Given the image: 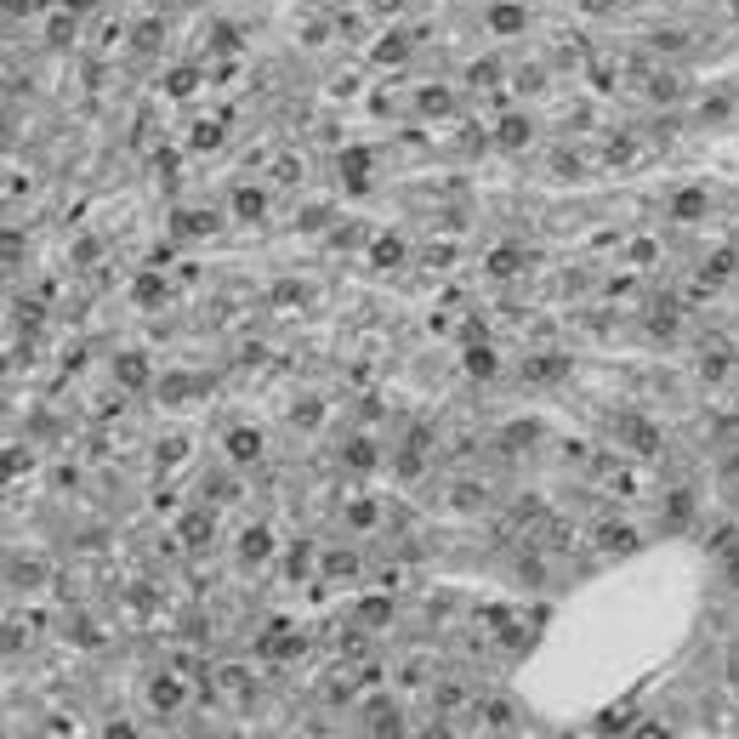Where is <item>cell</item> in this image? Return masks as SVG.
<instances>
[{"label": "cell", "mask_w": 739, "mask_h": 739, "mask_svg": "<svg viewBox=\"0 0 739 739\" xmlns=\"http://www.w3.org/2000/svg\"><path fill=\"white\" fill-rule=\"evenodd\" d=\"M717 575H722V586H728V592H739V546L717 558Z\"/></svg>", "instance_id": "obj_39"}, {"label": "cell", "mask_w": 739, "mask_h": 739, "mask_svg": "<svg viewBox=\"0 0 739 739\" xmlns=\"http://www.w3.org/2000/svg\"><path fill=\"white\" fill-rule=\"evenodd\" d=\"M154 461H160L165 472H171V467H182V461H188V433H171L165 444H154Z\"/></svg>", "instance_id": "obj_28"}, {"label": "cell", "mask_w": 739, "mask_h": 739, "mask_svg": "<svg viewBox=\"0 0 739 739\" xmlns=\"http://www.w3.org/2000/svg\"><path fill=\"white\" fill-rule=\"evenodd\" d=\"M631 739H671V728H666V722H637V728H631Z\"/></svg>", "instance_id": "obj_45"}, {"label": "cell", "mask_w": 739, "mask_h": 739, "mask_svg": "<svg viewBox=\"0 0 739 739\" xmlns=\"http://www.w3.org/2000/svg\"><path fill=\"white\" fill-rule=\"evenodd\" d=\"M63 6H69V12H97L103 0H63Z\"/></svg>", "instance_id": "obj_50"}, {"label": "cell", "mask_w": 739, "mask_h": 739, "mask_svg": "<svg viewBox=\"0 0 739 739\" xmlns=\"http://www.w3.org/2000/svg\"><path fill=\"white\" fill-rule=\"evenodd\" d=\"M222 450H228L234 467H256V461H262V433H256V427H234V433L222 438Z\"/></svg>", "instance_id": "obj_12"}, {"label": "cell", "mask_w": 739, "mask_h": 739, "mask_svg": "<svg viewBox=\"0 0 739 739\" xmlns=\"http://www.w3.org/2000/svg\"><path fill=\"white\" fill-rule=\"evenodd\" d=\"M734 245H739V228H734Z\"/></svg>", "instance_id": "obj_54"}, {"label": "cell", "mask_w": 739, "mask_h": 739, "mask_svg": "<svg viewBox=\"0 0 739 739\" xmlns=\"http://www.w3.org/2000/svg\"><path fill=\"white\" fill-rule=\"evenodd\" d=\"M410 739H450V728H444V722H433V734H410Z\"/></svg>", "instance_id": "obj_52"}, {"label": "cell", "mask_w": 739, "mask_h": 739, "mask_svg": "<svg viewBox=\"0 0 739 739\" xmlns=\"http://www.w3.org/2000/svg\"><path fill=\"white\" fill-rule=\"evenodd\" d=\"M694 370H700V381H711V387H717V381H728L734 370H739V359H734V353L722 347V342H711V347H700Z\"/></svg>", "instance_id": "obj_10"}, {"label": "cell", "mask_w": 739, "mask_h": 739, "mask_svg": "<svg viewBox=\"0 0 739 739\" xmlns=\"http://www.w3.org/2000/svg\"><path fill=\"white\" fill-rule=\"evenodd\" d=\"M342 518H347V529H376V523H381V501L376 495H353L342 506Z\"/></svg>", "instance_id": "obj_20"}, {"label": "cell", "mask_w": 739, "mask_h": 739, "mask_svg": "<svg viewBox=\"0 0 739 739\" xmlns=\"http://www.w3.org/2000/svg\"><path fill=\"white\" fill-rule=\"evenodd\" d=\"M677 86H683V80H677V74H666V69H649V74H637V91H643L649 103H666V109H671L677 97H683Z\"/></svg>", "instance_id": "obj_14"}, {"label": "cell", "mask_w": 739, "mask_h": 739, "mask_svg": "<svg viewBox=\"0 0 739 739\" xmlns=\"http://www.w3.org/2000/svg\"><path fill=\"white\" fill-rule=\"evenodd\" d=\"M677 325H683V307L677 302H654L649 307V330L654 336H677Z\"/></svg>", "instance_id": "obj_27"}, {"label": "cell", "mask_w": 739, "mask_h": 739, "mask_svg": "<svg viewBox=\"0 0 739 739\" xmlns=\"http://www.w3.org/2000/svg\"><path fill=\"white\" fill-rule=\"evenodd\" d=\"M404 57H410V35H381L376 63H404Z\"/></svg>", "instance_id": "obj_31"}, {"label": "cell", "mask_w": 739, "mask_h": 739, "mask_svg": "<svg viewBox=\"0 0 739 739\" xmlns=\"http://www.w3.org/2000/svg\"><path fill=\"white\" fill-rule=\"evenodd\" d=\"M211 683H222L228 694H245V688H251V671H245V666H222V671H211Z\"/></svg>", "instance_id": "obj_34"}, {"label": "cell", "mask_w": 739, "mask_h": 739, "mask_svg": "<svg viewBox=\"0 0 739 739\" xmlns=\"http://www.w3.org/2000/svg\"><path fill=\"white\" fill-rule=\"evenodd\" d=\"M734 381H739V370H734Z\"/></svg>", "instance_id": "obj_55"}, {"label": "cell", "mask_w": 739, "mask_h": 739, "mask_svg": "<svg viewBox=\"0 0 739 739\" xmlns=\"http://www.w3.org/2000/svg\"><path fill=\"white\" fill-rule=\"evenodd\" d=\"M541 80H546V69H541V63H529V69H518V74H512V86H518V91H535Z\"/></svg>", "instance_id": "obj_44"}, {"label": "cell", "mask_w": 739, "mask_h": 739, "mask_svg": "<svg viewBox=\"0 0 739 739\" xmlns=\"http://www.w3.org/2000/svg\"><path fill=\"white\" fill-rule=\"evenodd\" d=\"M728 12H734V18H739V0H728Z\"/></svg>", "instance_id": "obj_53"}, {"label": "cell", "mask_w": 739, "mask_h": 739, "mask_svg": "<svg viewBox=\"0 0 739 739\" xmlns=\"http://www.w3.org/2000/svg\"><path fill=\"white\" fill-rule=\"evenodd\" d=\"M171 228H177V239H211L217 234V211H177Z\"/></svg>", "instance_id": "obj_17"}, {"label": "cell", "mask_w": 739, "mask_h": 739, "mask_svg": "<svg viewBox=\"0 0 739 739\" xmlns=\"http://www.w3.org/2000/svg\"><path fill=\"white\" fill-rule=\"evenodd\" d=\"M671 222H700L705 211H711V194H705V182H688V188H677L671 194Z\"/></svg>", "instance_id": "obj_8"}, {"label": "cell", "mask_w": 739, "mask_h": 739, "mask_svg": "<svg viewBox=\"0 0 739 739\" xmlns=\"http://www.w3.org/2000/svg\"><path fill=\"white\" fill-rule=\"evenodd\" d=\"M694 518H700V501H694V489H688V484H677V489L660 495V535H683Z\"/></svg>", "instance_id": "obj_1"}, {"label": "cell", "mask_w": 739, "mask_h": 739, "mask_svg": "<svg viewBox=\"0 0 739 739\" xmlns=\"http://www.w3.org/2000/svg\"><path fill=\"white\" fill-rule=\"evenodd\" d=\"M592 546L597 552H603V558H631V552H637L643 546V535L637 529H631V523H597V529H592Z\"/></svg>", "instance_id": "obj_3"}, {"label": "cell", "mask_w": 739, "mask_h": 739, "mask_svg": "<svg viewBox=\"0 0 739 739\" xmlns=\"http://www.w3.org/2000/svg\"><path fill=\"white\" fill-rule=\"evenodd\" d=\"M580 12H592V18H603V12H614V0H580Z\"/></svg>", "instance_id": "obj_49"}, {"label": "cell", "mask_w": 739, "mask_h": 739, "mask_svg": "<svg viewBox=\"0 0 739 739\" xmlns=\"http://www.w3.org/2000/svg\"><path fill=\"white\" fill-rule=\"evenodd\" d=\"M523 262H529V256H523L518 245H501V251H489V273H495V279H518Z\"/></svg>", "instance_id": "obj_25"}, {"label": "cell", "mask_w": 739, "mask_h": 739, "mask_svg": "<svg viewBox=\"0 0 739 739\" xmlns=\"http://www.w3.org/2000/svg\"><path fill=\"white\" fill-rule=\"evenodd\" d=\"M370 256H376V268H398V262H404V239H376V245H370Z\"/></svg>", "instance_id": "obj_32"}, {"label": "cell", "mask_w": 739, "mask_h": 739, "mask_svg": "<svg viewBox=\"0 0 739 739\" xmlns=\"http://www.w3.org/2000/svg\"><path fill=\"white\" fill-rule=\"evenodd\" d=\"M427 444H433V433H427V427H415V433L404 438V444H398V450H393V472H398V478H421V472H427Z\"/></svg>", "instance_id": "obj_4"}, {"label": "cell", "mask_w": 739, "mask_h": 739, "mask_svg": "<svg viewBox=\"0 0 739 739\" xmlns=\"http://www.w3.org/2000/svg\"><path fill=\"white\" fill-rule=\"evenodd\" d=\"M273 182H285V188H296V182H302V160H290V154H285V160L273 165Z\"/></svg>", "instance_id": "obj_42"}, {"label": "cell", "mask_w": 739, "mask_h": 739, "mask_svg": "<svg viewBox=\"0 0 739 739\" xmlns=\"http://www.w3.org/2000/svg\"><path fill=\"white\" fill-rule=\"evenodd\" d=\"M114 381H120V387H126V393H143L148 387V381H154V370H148V359H143V353H114Z\"/></svg>", "instance_id": "obj_11"}, {"label": "cell", "mask_w": 739, "mask_h": 739, "mask_svg": "<svg viewBox=\"0 0 739 739\" xmlns=\"http://www.w3.org/2000/svg\"><path fill=\"white\" fill-rule=\"evenodd\" d=\"M728 688L739 694V649H734V660H728Z\"/></svg>", "instance_id": "obj_51"}, {"label": "cell", "mask_w": 739, "mask_h": 739, "mask_svg": "<svg viewBox=\"0 0 739 739\" xmlns=\"http://www.w3.org/2000/svg\"><path fill=\"white\" fill-rule=\"evenodd\" d=\"M74 35H80V12H52V23H46V40H52V46H69Z\"/></svg>", "instance_id": "obj_26"}, {"label": "cell", "mask_w": 739, "mask_h": 739, "mask_svg": "<svg viewBox=\"0 0 739 739\" xmlns=\"http://www.w3.org/2000/svg\"><path fill=\"white\" fill-rule=\"evenodd\" d=\"M290 415H296V421H302V427H319V398H302V404H296V410H290Z\"/></svg>", "instance_id": "obj_47"}, {"label": "cell", "mask_w": 739, "mask_h": 739, "mask_svg": "<svg viewBox=\"0 0 739 739\" xmlns=\"http://www.w3.org/2000/svg\"><path fill=\"white\" fill-rule=\"evenodd\" d=\"M478 717L489 722V728H512V705H506V700H484Z\"/></svg>", "instance_id": "obj_36"}, {"label": "cell", "mask_w": 739, "mask_h": 739, "mask_svg": "<svg viewBox=\"0 0 739 739\" xmlns=\"http://www.w3.org/2000/svg\"><path fill=\"white\" fill-rule=\"evenodd\" d=\"M563 376H569V353H529L523 359V381L529 387H558Z\"/></svg>", "instance_id": "obj_6"}, {"label": "cell", "mask_w": 739, "mask_h": 739, "mask_svg": "<svg viewBox=\"0 0 739 739\" xmlns=\"http://www.w3.org/2000/svg\"><path fill=\"white\" fill-rule=\"evenodd\" d=\"M734 262H739V245H722V251H711V256L700 262V285H705V290L728 285V279H734Z\"/></svg>", "instance_id": "obj_13"}, {"label": "cell", "mask_w": 739, "mask_h": 739, "mask_svg": "<svg viewBox=\"0 0 739 739\" xmlns=\"http://www.w3.org/2000/svg\"><path fill=\"white\" fill-rule=\"evenodd\" d=\"M143 700H148V711L177 717L182 705H188V683H182L177 671H154V677H148V688H143Z\"/></svg>", "instance_id": "obj_2"}, {"label": "cell", "mask_w": 739, "mask_h": 739, "mask_svg": "<svg viewBox=\"0 0 739 739\" xmlns=\"http://www.w3.org/2000/svg\"><path fill=\"white\" fill-rule=\"evenodd\" d=\"M614 438H620L631 455H660V427H649L643 415H626V421L614 427Z\"/></svg>", "instance_id": "obj_7"}, {"label": "cell", "mask_w": 739, "mask_h": 739, "mask_svg": "<svg viewBox=\"0 0 739 739\" xmlns=\"http://www.w3.org/2000/svg\"><path fill=\"white\" fill-rule=\"evenodd\" d=\"M319 569H325L330 580H353V575H359V569H364V558H359V552H353V546H330L325 558H319Z\"/></svg>", "instance_id": "obj_19"}, {"label": "cell", "mask_w": 739, "mask_h": 739, "mask_svg": "<svg viewBox=\"0 0 739 739\" xmlns=\"http://www.w3.org/2000/svg\"><path fill=\"white\" fill-rule=\"evenodd\" d=\"M217 143H222L217 126H194V148H217Z\"/></svg>", "instance_id": "obj_48"}, {"label": "cell", "mask_w": 739, "mask_h": 739, "mask_svg": "<svg viewBox=\"0 0 739 739\" xmlns=\"http://www.w3.org/2000/svg\"><path fill=\"white\" fill-rule=\"evenodd\" d=\"M376 461H381V450H376V438L353 433V438L342 444V467H347V472H376Z\"/></svg>", "instance_id": "obj_15"}, {"label": "cell", "mask_w": 739, "mask_h": 739, "mask_svg": "<svg viewBox=\"0 0 739 739\" xmlns=\"http://www.w3.org/2000/svg\"><path fill=\"white\" fill-rule=\"evenodd\" d=\"M199 393V381H188V376H171V381H160V404L171 410V404H182V398H194Z\"/></svg>", "instance_id": "obj_30"}, {"label": "cell", "mask_w": 739, "mask_h": 739, "mask_svg": "<svg viewBox=\"0 0 739 739\" xmlns=\"http://www.w3.org/2000/svg\"><path fill=\"white\" fill-rule=\"evenodd\" d=\"M165 86H171V97H188V91L199 86V74H194V69H177V74H171V80H165Z\"/></svg>", "instance_id": "obj_43"}, {"label": "cell", "mask_w": 739, "mask_h": 739, "mask_svg": "<svg viewBox=\"0 0 739 739\" xmlns=\"http://www.w3.org/2000/svg\"><path fill=\"white\" fill-rule=\"evenodd\" d=\"M228 211H234V222H262V217H268V194H262V188H234Z\"/></svg>", "instance_id": "obj_18"}, {"label": "cell", "mask_w": 739, "mask_h": 739, "mask_svg": "<svg viewBox=\"0 0 739 739\" xmlns=\"http://www.w3.org/2000/svg\"><path fill=\"white\" fill-rule=\"evenodd\" d=\"M364 734L370 739H410L404 734V711H398L393 700H370L364 705Z\"/></svg>", "instance_id": "obj_5"}, {"label": "cell", "mask_w": 739, "mask_h": 739, "mask_svg": "<svg viewBox=\"0 0 739 739\" xmlns=\"http://www.w3.org/2000/svg\"><path fill=\"white\" fill-rule=\"evenodd\" d=\"M40 580H46V569L35 558H23V563L12 558V586H40Z\"/></svg>", "instance_id": "obj_35"}, {"label": "cell", "mask_w": 739, "mask_h": 739, "mask_svg": "<svg viewBox=\"0 0 739 739\" xmlns=\"http://www.w3.org/2000/svg\"><path fill=\"white\" fill-rule=\"evenodd\" d=\"M285 575H290V580L313 575V541H290V552H285Z\"/></svg>", "instance_id": "obj_29"}, {"label": "cell", "mask_w": 739, "mask_h": 739, "mask_svg": "<svg viewBox=\"0 0 739 739\" xmlns=\"http://www.w3.org/2000/svg\"><path fill=\"white\" fill-rule=\"evenodd\" d=\"M415 103H421V114H444V109H450V97H444V86H427V91H421V97H415Z\"/></svg>", "instance_id": "obj_41"}, {"label": "cell", "mask_w": 739, "mask_h": 739, "mask_svg": "<svg viewBox=\"0 0 739 739\" xmlns=\"http://www.w3.org/2000/svg\"><path fill=\"white\" fill-rule=\"evenodd\" d=\"M103 739H137V728L126 717H109V722H103Z\"/></svg>", "instance_id": "obj_46"}, {"label": "cell", "mask_w": 739, "mask_h": 739, "mask_svg": "<svg viewBox=\"0 0 739 739\" xmlns=\"http://www.w3.org/2000/svg\"><path fill=\"white\" fill-rule=\"evenodd\" d=\"M131 296H137V302H143V307H154V302H160V296H165V285H160V279H154V273H143V279H137V285H131Z\"/></svg>", "instance_id": "obj_40"}, {"label": "cell", "mask_w": 739, "mask_h": 739, "mask_svg": "<svg viewBox=\"0 0 739 739\" xmlns=\"http://www.w3.org/2000/svg\"><path fill=\"white\" fill-rule=\"evenodd\" d=\"M523 23H529V6H523V0H495V6H489V29H495V35H523Z\"/></svg>", "instance_id": "obj_16"}, {"label": "cell", "mask_w": 739, "mask_h": 739, "mask_svg": "<svg viewBox=\"0 0 739 739\" xmlns=\"http://www.w3.org/2000/svg\"><path fill=\"white\" fill-rule=\"evenodd\" d=\"M273 558V529L268 523H251V529H239V563L245 569H262Z\"/></svg>", "instance_id": "obj_9"}, {"label": "cell", "mask_w": 739, "mask_h": 739, "mask_svg": "<svg viewBox=\"0 0 739 739\" xmlns=\"http://www.w3.org/2000/svg\"><path fill=\"white\" fill-rule=\"evenodd\" d=\"M694 120H700V126H728V120H734V97H728V91H711V97H700Z\"/></svg>", "instance_id": "obj_22"}, {"label": "cell", "mask_w": 739, "mask_h": 739, "mask_svg": "<svg viewBox=\"0 0 739 739\" xmlns=\"http://www.w3.org/2000/svg\"><path fill=\"white\" fill-rule=\"evenodd\" d=\"M467 376H472V381H495V376H501V359H495V347L472 342V347H467Z\"/></svg>", "instance_id": "obj_24"}, {"label": "cell", "mask_w": 739, "mask_h": 739, "mask_svg": "<svg viewBox=\"0 0 739 739\" xmlns=\"http://www.w3.org/2000/svg\"><path fill=\"white\" fill-rule=\"evenodd\" d=\"M495 143H501V148H529V143H535V120H529V114H512V120H501Z\"/></svg>", "instance_id": "obj_23"}, {"label": "cell", "mask_w": 739, "mask_h": 739, "mask_svg": "<svg viewBox=\"0 0 739 739\" xmlns=\"http://www.w3.org/2000/svg\"><path fill=\"white\" fill-rule=\"evenodd\" d=\"M182 541H188V546H205L211 541V512H188V518H182Z\"/></svg>", "instance_id": "obj_33"}, {"label": "cell", "mask_w": 739, "mask_h": 739, "mask_svg": "<svg viewBox=\"0 0 739 739\" xmlns=\"http://www.w3.org/2000/svg\"><path fill=\"white\" fill-rule=\"evenodd\" d=\"M342 177H347V188H370V160H364V154H347V160H342Z\"/></svg>", "instance_id": "obj_37"}, {"label": "cell", "mask_w": 739, "mask_h": 739, "mask_svg": "<svg viewBox=\"0 0 739 739\" xmlns=\"http://www.w3.org/2000/svg\"><path fill=\"white\" fill-rule=\"evenodd\" d=\"M359 620H364V626H381V620H393V603H387V597H364Z\"/></svg>", "instance_id": "obj_38"}, {"label": "cell", "mask_w": 739, "mask_h": 739, "mask_svg": "<svg viewBox=\"0 0 739 739\" xmlns=\"http://www.w3.org/2000/svg\"><path fill=\"white\" fill-rule=\"evenodd\" d=\"M450 506H455V512H484V506H489V489L484 484H472V478H461V484H450Z\"/></svg>", "instance_id": "obj_21"}]
</instances>
